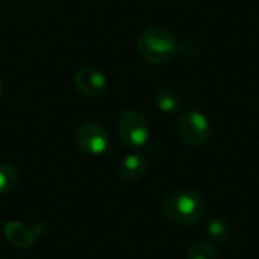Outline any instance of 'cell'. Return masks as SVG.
I'll use <instances>...</instances> for the list:
<instances>
[{"instance_id":"1","label":"cell","mask_w":259,"mask_h":259,"mask_svg":"<svg viewBox=\"0 0 259 259\" xmlns=\"http://www.w3.org/2000/svg\"><path fill=\"white\" fill-rule=\"evenodd\" d=\"M206 206L203 197L193 190H178L168 194L162 202V214L171 222L181 225H196L205 215Z\"/></svg>"},{"instance_id":"9","label":"cell","mask_w":259,"mask_h":259,"mask_svg":"<svg viewBox=\"0 0 259 259\" xmlns=\"http://www.w3.org/2000/svg\"><path fill=\"white\" fill-rule=\"evenodd\" d=\"M18 171L15 167L0 162V194H6L12 191L18 182Z\"/></svg>"},{"instance_id":"12","label":"cell","mask_w":259,"mask_h":259,"mask_svg":"<svg viewBox=\"0 0 259 259\" xmlns=\"http://www.w3.org/2000/svg\"><path fill=\"white\" fill-rule=\"evenodd\" d=\"M208 232L214 240H219V241H226L231 237L229 225L223 220H212L208 225Z\"/></svg>"},{"instance_id":"8","label":"cell","mask_w":259,"mask_h":259,"mask_svg":"<svg viewBox=\"0 0 259 259\" xmlns=\"http://www.w3.org/2000/svg\"><path fill=\"white\" fill-rule=\"evenodd\" d=\"M147 171V159L141 153H131L127 155L118 167V176L124 182H135L140 181Z\"/></svg>"},{"instance_id":"2","label":"cell","mask_w":259,"mask_h":259,"mask_svg":"<svg viewBox=\"0 0 259 259\" xmlns=\"http://www.w3.org/2000/svg\"><path fill=\"white\" fill-rule=\"evenodd\" d=\"M138 52L141 58L150 64H167L175 58L178 44L168 29L153 26L141 33L138 39Z\"/></svg>"},{"instance_id":"6","label":"cell","mask_w":259,"mask_h":259,"mask_svg":"<svg viewBox=\"0 0 259 259\" xmlns=\"http://www.w3.org/2000/svg\"><path fill=\"white\" fill-rule=\"evenodd\" d=\"M74 85L87 97H99L106 90L105 74L94 67H82L74 74Z\"/></svg>"},{"instance_id":"4","label":"cell","mask_w":259,"mask_h":259,"mask_svg":"<svg viewBox=\"0 0 259 259\" xmlns=\"http://www.w3.org/2000/svg\"><path fill=\"white\" fill-rule=\"evenodd\" d=\"M176 132L182 143L193 147H199L209 141L211 124L203 114L197 111H188L178 118Z\"/></svg>"},{"instance_id":"5","label":"cell","mask_w":259,"mask_h":259,"mask_svg":"<svg viewBox=\"0 0 259 259\" xmlns=\"http://www.w3.org/2000/svg\"><path fill=\"white\" fill-rule=\"evenodd\" d=\"M74 140L77 147L91 156H99L106 152L109 146L108 132L97 123L85 121L79 124L74 131Z\"/></svg>"},{"instance_id":"3","label":"cell","mask_w":259,"mask_h":259,"mask_svg":"<svg viewBox=\"0 0 259 259\" xmlns=\"http://www.w3.org/2000/svg\"><path fill=\"white\" fill-rule=\"evenodd\" d=\"M117 134L120 141L129 149L143 147L149 140V123L144 114L137 109H126L117 121Z\"/></svg>"},{"instance_id":"7","label":"cell","mask_w":259,"mask_h":259,"mask_svg":"<svg viewBox=\"0 0 259 259\" xmlns=\"http://www.w3.org/2000/svg\"><path fill=\"white\" fill-rule=\"evenodd\" d=\"M3 234L8 243L17 249H29L35 243V232L17 220L8 222L3 228Z\"/></svg>"},{"instance_id":"10","label":"cell","mask_w":259,"mask_h":259,"mask_svg":"<svg viewBox=\"0 0 259 259\" xmlns=\"http://www.w3.org/2000/svg\"><path fill=\"white\" fill-rule=\"evenodd\" d=\"M155 103L162 112H173L179 108L178 97L167 88H161L155 94Z\"/></svg>"},{"instance_id":"13","label":"cell","mask_w":259,"mask_h":259,"mask_svg":"<svg viewBox=\"0 0 259 259\" xmlns=\"http://www.w3.org/2000/svg\"><path fill=\"white\" fill-rule=\"evenodd\" d=\"M2 94H3V80L0 77V97H2Z\"/></svg>"},{"instance_id":"11","label":"cell","mask_w":259,"mask_h":259,"mask_svg":"<svg viewBox=\"0 0 259 259\" xmlns=\"http://www.w3.org/2000/svg\"><path fill=\"white\" fill-rule=\"evenodd\" d=\"M187 259H217V252L211 243L197 241L188 249Z\"/></svg>"}]
</instances>
